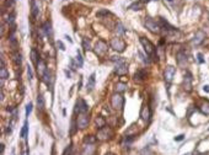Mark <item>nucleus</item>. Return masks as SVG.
Instances as JSON below:
<instances>
[{"label":"nucleus","instance_id":"f257e3e1","mask_svg":"<svg viewBox=\"0 0 209 155\" xmlns=\"http://www.w3.org/2000/svg\"><path fill=\"white\" fill-rule=\"evenodd\" d=\"M144 25L150 32H153V33H160L161 32L160 23H159V21L154 20L153 17H145L144 19Z\"/></svg>","mask_w":209,"mask_h":155},{"label":"nucleus","instance_id":"f03ea898","mask_svg":"<svg viewBox=\"0 0 209 155\" xmlns=\"http://www.w3.org/2000/svg\"><path fill=\"white\" fill-rule=\"evenodd\" d=\"M111 105L112 107L116 108V110H123V106H124V99L123 96L119 94V92H116L112 95L111 97Z\"/></svg>","mask_w":209,"mask_h":155},{"label":"nucleus","instance_id":"7ed1b4c3","mask_svg":"<svg viewBox=\"0 0 209 155\" xmlns=\"http://www.w3.org/2000/svg\"><path fill=\"white\" fill-rule=\"evenodd\" d=\"M140 43H141V46L144 47L145 53L154 58V57H155V47H154V44L145 37H140Z\"/></svg>","mask_w":209,"mask_h":155},{"label":"nucleus","instance_id":"20e7f679","mask_svg":"<svg viewBox=\"0 0 209 155\" xmlns=\"http://www.w3.org/2000/svg\"><path fill=\"white\" fill-rule=\"evenodd\" d=\"M113 135V130L110 127H103L101 129H98L97 132V139L100 140H107V139H111Z\"/></svg>","mask_w":209,"mask_h":155},{"label":"nucleus","instance_id":"39448f33","mask_svg":"<svg viewBox=\"0 0 209 155\" xmlns=\"http://www.w3.org/2000/svg\"><path fill=\"white\" fill-rule=\"evenodd\" d=\"M111 48L112 49H114L116 52H123L124 49H125V42L122 39V38H119V37H114V38H112V41H111Z\"/></svg>","mask_w":209,"mask_h":155},{"label":"nucleus","instance_id":"423d86ee","mask_svg":"<svg viewBox=\"0 0 209 155\" xmlns=\"http://www.w3.org/2000/svg\"><path fill=\"white\" fill-rule=\"evenodd\" d=\"M107 51H108L107 43L105 42V41H102V39H98L97 43L95 44V53L97 55H100V57H103L107 53Z\"/></svg>","mask_w":209,"mask_h":155},{"label":"nucleus","instance_id":"0eeeda50","mask_svg":"<svg viewBox=\"0 0 209 155\" xmlns=\"http://www.w3.org/2000/svg\"><path fill=\"white\" fill-rule=\"evenodd\" d=\"M176 74V68L172 67V65H169L166 69H165V73H164V76H165V81L167 84H170L171 81L173 80V76Z\"/></svg>","mask_w":209,"mask_h":155},{"label":"nucleus","instance_id":"6e6552de","mask_svg":"<svg viewBox=\"0 0 209 155\" xmlns=\"http://www.w3.org/2000/svg\"><path fill=\"white\" fill-rule=\"evenodd\" d=\"M89 124V116H87V113H79V116H78V119H76V126L81 129L84 128H86Z\"/></svg>","mask_w":209,"mask_h":155},{"label":"nucleus","instance_id":"1a4fd4ad","mask_svg":"<svg viewBox=\"0 0 209 155\" xmlns=\"http://www.w3.org/2000/svg\"><path fill=\"white\" fill-rule=\"evenodd\" d=\"M150 117H151V112H150V108L148 105H143L141 106V110H140V118L143 119L145 123H148V122L150 121Z\"/></svg>","mask_w":209,"mask_h":155},{"label":"nucleus","instance_id":"9d476101","mask_svg":"<svg viewBox=\"0 0 209 155\" xmlns=\"http://www.w3.org/2000/svg\"><path fill=\"white\" fill-rule=\"evenodd\" d=\"M205 39V32H203L202 30H199L196 32L194 37L192 38V44L193 46H199L200 43H203V41Z\"/></svg>","mask_w":209,"mask_h":155},{"label":"nucleus","instance_id":"9b49d317","mask_svg":"<svg viewBox=\"0 0 209 155\" xmlns=\"http://www.w3.org/2000/svg\"><path fill=\"white\" fill-rule=\"evenodd\" d=\"M87 111H89V106H87V103L84 101L82 99H80V100H78V102H76V105H75V113H87Z\"/></svg>","mask_w":209,"mask_h":155},{"label":"nucleus","instance_id":"f8f14e48","mask_svg":"<svg viewBox=\"0 0 209 155\" xmlns=\"http://www.w3.org/2000/svg\"><path fill=\"white\" fill-rule=\"evenodd\" d=\"M114 71H116L117 75H125V74H127L128 68H127V64H125V60L121 62V63H116Z\"/></svg>","mask_w":209,"mask_h":155},{"label":"nucleus","instance_id":"ddd939ff","mask_svg":"<svg viewBox=\"0 0 209 155\" xmlns=\"http://www.w3.org/2000/svg\"><path fill=\"white\" fill-rule=\"evenodd\" d=\"M192 74L189 71H187L185 76H183V89H185L186 91H191L192 90Z\"/></svg>","mask_w":209,"mask_h":155},{"label":"nucleus","instance_id":"4468645a","mask_svg":"<svg viewBox=\"0 0 209 155\" xmlns=\"http://www.w3.org/2000/svg\"><path fill=\"white\" fill-rule=\"evenodd\" d=\"M95 153H96L95 144H85L82 146L81 155H95Z\"/></svg>","mask_w":209,"mask_h":155},{"label":"nucleus","instance_id":"2eb2a0df","mask_svg":"<svg viewBox=\"0 0 209 155\" xmlns=\"http://www.w3.org/2000/svg\"><path fill=\"white\" fill-rule=\"evenodd\" d=\"M176 59H177V64L180 67H185L187 64V55L183 51H180L177 54H176Z\"/></svg>","mask_w":209,"mask_h":155},{"label":"nucleus","instance_id":"dca6fc26","mask_svg":"<svg viewBox=\"0 0 209 155\" xmlns=\"http://www.w3.org/2000/svg\"><path fill=\"white\" fill-rule=\"evenodd\" d=\"M42 31L44 32V35H46L47 37H52L53 30H52V23H51V21H44V23L42 25Z\"/></svg>","mask_w":209,"mask_h":155},{"label":"nucleus","instance_id":"f3484780","mask_svg":"<svg viewBox=\"0 0 209 155\" xmlns=\"http://www.w3.org/2000/svg\"><path fill=\"white\" fill-rule=\"evenodd\" d=\"M31 60L33 62V64L36 65H38V63L41 62V59H39V53H38V51L37 49H35V48H32L31 49Z\"/></svg>","mask_w":209,"mask_h":155},{"label":"nucleus","instance_id":"a211bd4d","mask_svg":"<svg viewBox=\"0 0 209 155\" xmlns=\"http://www.w3.org/2000/svg\"><path fill=\"white\" fill-rule=\"evenodd\" d=\"M145 78H146V73H145V70L139 69V70L135 71V74H134V80H135V81L140 83V81H143Z\"/></svg>","mask_w":209,"mask_h":155},{"label":"nucleus","instance_id":"6ab92c4d","mask_svg":"<svg viewBox=\"0 0 209 155\" xmlns=\"http://www.w3.org/2000/svg\"><path fill=\"white\" fill-rule=\"evenodd\" d=\"M94 87H95V73H92V74L90 75L89 78V81H87V85H86V90L87 92H91L94 90Z\"/></svg>","mask_w":209,"mask_h":155},{"label":"nucleus","instance_id":"aec40b11","mask_svg":"<svg viewBox=\"0 0 209 155\" xmlns=\"http://www.w3.org/2000/svg\"><path fill=\"white\" fill-rule=\"evenodd\" d=\"M37 71H38V74H39L41 78L44 75V73L47 71V67H46V62H44V60H41V62L38 63V65H37Z\"/></svg>","mask_w":209,"mask_h":155},{"label":"nucleus","instance_id":"412c9836","mask_svg":"<svg viewBox=\"0 0 209 155\" xmlns=\"http://www.w3.org/2000/svg\"><path fill=\"white\" fill-rule=\"evenodd\" d=\"M32 15L33 17H37L39 15V3L38 0H33L32 1Z\"/></svg>","mask_w":209,"mask_h":155},{"label":"nucleus","instance_id":"4be33fe9","mask_svg":"<svg viewBox=\"0 0 209 155\" xmlns=\"http://www.w3.org/2000/svg\"><path fill=\"white\" fill-rule=\"evenodd\" d=\"M42 80H43V83L47 85V86H51L52 84V74H51V71H49L47 69V71L44 73V75L42 76Z\"/></svg>","mask_w":209,"mask_h":155},{"label":"nucleus","instance_id":"5701e85b","mask_svg":"<svg viewBox=\"0 0 209 155\" xmlns=\"http://www.w3.org/2000/svg\"><path fill=\"white\" fill-rule=\"evenodd\" d=\"M37 108L39 111H43L44 110V97L42 96L41 94L37 96Z\"/></svg>","mask_w":209,"mask_h":155},{"label":"nucleus","instance_id":"b1692460","mask_svg":"<svg viewBox=\"0 0 209 155\" xmlns=\"http://www.w3.org/2000/svg\"><path fill=\"white\" fill-rule=\"evenodd\" d=\"M27 134H28V122H27V121H25L23 127H22L21 133H20V137H21V138H25V139H26Z\"/></svg>","mask_w":209,"mask_h":155},{"label":"nucleus","instance_id":"393cba45","mask_svg":"<svg viewBox=\"0 0 209 155\" xmlns=\"http://www.w3.org/2000/svg\"><path fill=\"white\" fill-rule=\"evenodd\" d=\"M14 62H15V64H16V67H21V64H22V55L20 54V53H17L16 52L15 54H14Z\"/></svg>","mask_w":209,"mask_h":155},{"label":"nucleus","instance_id":"a878e982","mask_svg":"<svg viewBox=\"0 0 209 155\" xmlns=\"http://www.w3.org/2000/svg\"><path fill=\"white\" fill-rule=\"evenodd\" d=\"M97 140V137H94V135H86L84 138V143L85 144H95Z\"/></svg>","mask_w":209,"mask_h":155},{"label":"nucleus","instance_id":"bb28decb","mask_svg":"<svg viewBox=\"0 0 209 155\" xmlns=\"http://www.w3.org/2000/svg\"><path fill=\"white\" fill-rule=\"evenodd\" d=\"M0 78H1V80H5L9 78V71H7V69L5 68V65H1V69H0Z\"/></svg>","mask_w":209,"mask_h":155},{"label":"nucleus","instance_id":"cd10ccee","mask_svg":"<svg viewBox=\"0 0 209 155\" xmlns=\"http://www.w3.org/2000/svg\"><path fill=\"white\" fill-rule=\"evenodd\" d=\"M127 90V84H124V83H117L116 84V91L117 92H123Z\"/></svg>","mask_w":209,"mask_h":155},{"label":"nucleus","instance_id":"c85d7f7f","mask_svg":"<svg viewBox=\"0 0 209 155\" xmlns=\"http://www.w3.org/2000/svg\"><path fill=\"white\" fill-rule=\"evenodd\" d=\"M96 126H97V128L98 129H101V128H103L105 126H106V121H105V118L103 117H97L96 118Z\"/></svg>","mask_w":209,"mask_h":155},{"label":"nucleus","instance_id":"c756f323","mask_svg":"<svg viewBox=\"0 0 209 155\" xmlns=\"http://www.w3.org/2000/svg\"><path fill=\"white\" fill-rule=\"evenodd\" d=\"M199 111L203 113V115H209V102H204L202 106L199 107Z\"/></svg>","mask_w":209,"mask_h":155},{"label":"nucleus","instance_id":"7c9ffc66","mask_svg":"<svg viewBox=\"0 0 209 155\" xmlns=\"http://www.w3.org/2000/svg\"><path fill=\"white\" fill-rule=\"evenodd\" d=\"M116 31H117V33L123 35L124 32H125V28H124V26L122 25L121 22H117V25H116Z\"/></svg>","mask_w":209,"mask_h":155},{"label":"nucleus","instance_id":"2f4dec72","mask_svg":"<svg viewBox=\"0 0 209 155\" xmlns=\"http://www.w3.org/2000/svg\"><path fill=\"white\" fill-rule=\"evenodd\" d=\"M82 47L85 51H90L91 49V43H90V39L87 38H84L82 39Z\"/></svg>","mask_w":209,"mask_h":155},{"label":"nucleus","instance_id":"473e14b6","mask_svg":"<svg viewBox=\"0 0 209 155\" xmlns=\"http://www.w3.org/2000/svg\"><path fill=\"white\" fill-rule=\"evenodd\" d=\"M108 15H111V12L108 11V10H106V9L100 10V11H97V14H96L97 17H105V16H108Z\"/></svg>","mask_w":209,"mask_h":155},{"label":"nucleus","instance_id":"72a5a7b5","mask_svg":"<svg viewBox=\"0 0 209 155\" xmlns=\"http://www.w3.org/2000/svg\"><path fill=\"white\" fill-rule=\"evenodd\" d=\"M128 9H130V10H140L141 9V3L140 1H138V3H134V4H132Z\"/></svg>","mask_w":209,"mask_h":155},{"label":"nucleus","instance_id":"f704fd0d","mask_svg":"<svg viewBox=\"0 0 209 155\" xmlns=\"http://www.w3.org/2000/svg\"><path fill=\"white\" fill-rule=\"evenodd\" d=\"M76 63L79 67H82V64H84V59H82V57H81V53L78 51L76 52Z\"/></svg>","mask_w":209,"mask_h":155},{"label":"nucleus","instance_id":"c9c22d12","mask_svg":"<svg viewBox=\"0 0 209 155\" xmlns=\"http://www.w3.org/2000/svg\"><path fill=\"white\" fill-rule=\"evenodd\" d=\"M14 5H15V0H5V6L6 7L10 9V7H12Z\"/></svg>","mask_w":209,"mask_h":155},{"label":"nucleus","instance_id":"e433bc0d","mask_svg":"<svg viewBox=\"0 0 209 155\" xmlns=\"http://www.w3.org/2000/svg\"><path fill=\"white\" fill-rule=\"evenodd\" d=\"M14 17H15V14L12 12V14H10L9 16H7L6 22H7V23H12V22H14Z\"/></svg>","mask_w":209,"mask_h":155},{"label":"nucleus","instance_id":"4c0bfd02","mask_svg":"<svg viewBox=\"0 0 209 155\" xmlns=\"http://www.w3.org/2000/svg\"><path fill=\"white\" fill-rule=\"evenodd\" d=\"M31 111H32V103L30 102L27 106H26V116L28 117L30 116V113H31Z\"/></svg>","mask_w":209,"mask_h":155},{"label":"nucleus","instance_id":"58836bf2","mask_svg":"<svg viewBox=\"0 0 209 155\" xmlns=\"http://www.w3.org/2000/svg\"><path fill=\"white\" fill-rule=\"evenodd\" d=\"M27 75H28V79H30V80L33 79V73H32V69H31L30 65L27 67Z\"/></svg>","mask_w":209,"mask_h":155},{"label":"nucleus","instance_id":"ea45409f","mask_svg":"<svg viewBox=\"0 0 209 155\" xmlns=\"http://www.w3.org/2000/svg\"><path fill=\"white\" fill-rule=\"evenodd\" d=\"M70 153H71V145H69L68 148H66L65 150H64V153H63V155H70Z\"/></svg>","mask_w":209,"mask_h":155},{"label":"nucleus","instance_id":"a19ab883","mask_svg":"<svg viewBox=\"0 0 209 155\" xmlns=\"http://www.w3.org/2000/svg\"><path fill=\"white\" fill-rule=\"evenodd\" d=\"M57 44L59 46V49H60V51H64V49H65V46L63 44V42H62V41H58V42H57Z\"/></svg>","mask_w":209,"mask_h":155},{"label":"nucleus","instance_id":"79ce46f5","mask_svg":"<svg viewBox=\"0 0 209 155\" xmlns=\"http://www.w3.org/2000/svg\"><path fill=\"white\" fill-rule=\"evenodd\" d=\"M197 58H198V62H199V63H203V62H204L203 54H202V53H198V54H197Z\"/></svg>","mask_w":209,"mask_h":155},{"label":"nucleus","instance_id":"37998d69","mask_svg":"<svg viewBox=\"0 0 209 155\" xmlns=\"http://www.w3.org/2000/svg\"><path fill=\"white\" fill-rule=\"evenodd\" d=\"M183 138H185V135H183V134H180V135H177V137H175V140H176V142H180V140H183Z\"/></svg>","mask_w":209,"mask_h":155},{"label":"nucleus","instance_id":"c03bdc74","mask_svg":"<svg viewBox=\"0 0 209 155\" xmlns=\"http://www.w3.org/2000/svg\"><path fill=\"white\" fill-rule=\"evenodd\" d=\"M139 1H140L141 4H148L149 1H151V0H139ZM156 1H157V0H156Z\"/></svg>","mask_w":209,"mask_h":155},{"label":"nucleus","instance_id":"a18cd8bd","mask_svg":"<svg viewBox=\"0 0 209 155\" xmlns=\"http://www.w3.org/2000/svg\"><path fill=\"white\" fill-rule=\"evenodd\" d=\"M6 133H11V123L7 126V129H6Z\"/></svg>","mask_w":209,"mask_h":155},{"label":"nucleus","instance_id":"49530a36","mask_svg":"<svg viewBox=\"0 0 209 155\" xmlns=\"http://www.w3.org/2000/svg\"><path fill=\"white\" fill-rule=\"evenodd\" d=\"M203 90H204V91H207V92H209V86H208V85H207V86H204V87H203Z\"/></svg>","mask_w":209,"mask_h":155},{"label":"nucleus","instance_id":"de8ad7c7","mask_svg":"<svg viewBox=\"0 0 209 155\" xmlns=\"http://www.w3.org/2000/svg\"><path fill=\"white\" fill-rule=\"evenodd\" d=\"M65 75H66V76H68V78H70V73H69L68 70H65Z\"/></svg>","mask_w":209,"mask_h":155},{"label":"nucleus","instance_id":"09e8293b","mask_svg":"<svg viewBox=\"0 0 209 155\" xmlns=\"http://www.w3.org/2000/svg\"><path fill=\"white\" fill-rule=\"evenodd\" d=\"M105 155H114V154H113V153H112V151H107V153H106V154H105Z\"/></svg>","mask_w":209,"mask_h":155},{"label":"nucleus","instance_id":"8fccbe9b","mask_svg":"<svg viewBox=\"0 0 209 155\" xmlns=\"http://www.w3.org/2000/svg\"><path fill=\"white\" fill-rule=\"evenodd\" d=\"M3 153H4V144H1V155H3Z\"/></svg>","mask_w":209,"mask_h":155},{"label":"nucleus","instance_id":"3c124183","mask_svg":"<svg viewBox=\"0 0 209 155\" xmlns=\"http://www.w3.org/2000/svg\"><path fill=\"white\" fill-rule=\"evenodd\" d=\"M167 1H173V0H167Z\"/></svg>","mask_w":209,"mask_h":155}]
</instances>
